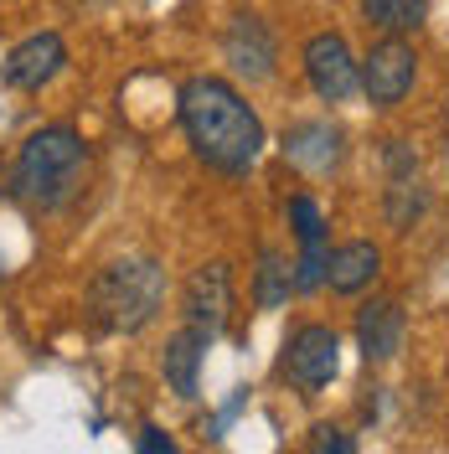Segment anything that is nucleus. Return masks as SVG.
I'll list each match as a JSON object with an SVG mask.
<instances>
[{
	"label": "nucleus",
	"instance_id": "nucleus-1",
	"mask_svg": "<svg viewBox=\"0 0 449 454\" xmlns=\"http://www.w3.org/2000/svg\"><path fill=\"white\" fill-rule=\"evenodd\" d=\"M176 114L197 160H207L223 176H243L264 155V119L227 78H212V73L186 78L176 93Z\"/></svg>",
	"mask_w": 449,
	"mask_h": 454
},
{
	"label": "nucleus",
	"instance_id": "nucleus-2",
	"mask_svg": "<svg viewBox=\"0 0 449 454\" xmlns=\"http://www.w3.org/2000/svg\"><path fill=\"white\" fill-rule=\"evenodd\" d=\"M88 170V145L73 124H42L31 129L16 160H11V197L27 201L31 212H62L78 197Z\"/></svg>",
	"mask_w": 449,
	"mask_h": 454
},
{
	"label": "nucleus",
	"instance_id": "nucleus-3",
	"mask_svg": "<svg viewBox=\"0 0 449 454\" xmlns=\"http://www.w3.org/2000/svg\"><path fill=\"white\" fill-rule=\"evenodd\" d=\"M166 305V269L145 254L114 258L88 279V320L104 336H140Z\"/></svg>",
	"mask_w": 449,
	"mask_h": 454
},
{
	"label": "nucleus",
	"instance_id": "nucleus-4",
	"mask_svg": "<svg viewBox=\"0 0 449 454\" xmlns=\"http://www.w3.org/2000/svg\"><path fill=\"white\" fill-rule=\"evenodd\" d=\"M341 372V336L320 320H305L284 336V356H280V377L295 382L300 393H320L331 387Z\"/></svg>",
	"mask_w": 449,
	"mask_h": 454
},
{
	"label": "nucleus",
	"instance_id": "nucleus-5",
	"mask_svg": "<svg viewBox=\"0 0 449 454\" xmlns=\"http://www.w3.org/2000/svg\"><path fill=\"white\" fill-rule=\"evenodd\" d=\"M305 78L320 104H346L362 88V62L351 57L341 31H315L305 42Z\"/></svg>",
	"mask_w": 449,
	"mask_h": 454
},
{
	"label": "nucleus",
	"instance_id": "nucleus-6",
	"mask_svg": "<svg viewBox=\"0 0 449 454\" xmlns=\"http://www.w3.org/2000/svg\"><path fill=\"white\" fill-rule=\"evenodd\" d=\"M414 78H419V52L403 36H382L362 57V93L377 109H398L414 93Z\"/></svg>",
	"mask_w": 449,
	"mask_h": 454
},
{
	"label": "nucleus",
	"instance_id": "nucleus-7",
	"mask_svg": "<svg viewBox=\"0 0 449 454\" xmlns=\"http://www.w3.org/2000/svg\"><path fill=\"white\" fill-rule=\"evenodd\" d=\"M181 315L207 340H217L227 331V315H232V269H227L223 258L201 263L197 274L186 279V289H181Z\"/></svg>",
	"mask_w": 449,
	"mask_h": 454
},
{
	"label": "nucleus",
	"instance_id": "nucleus-8",
	"mask_svg": "<svg viewBox=\"0 0 449 454\" xmlns=\"http://www.w3.org/2000/svg\"><path fill=\"white\" fill-rule=\"evenodd\" d=\"M223 57L227 67L238 73V78H248V83H269L274 78V67H280V42H274V31L264 16H232L223 31Z\"/></svg>",
	"mask_w": 449,
	"mask_h": 454
},
{
	"label": "nucleus",
	"instance_id": "nucleus-9",
	"mask_svg": "<svg viewBox=\"0 0 449 454\" xmlns=\"http://www.w3.org/2000/svg\"><path fill=\"white\" fill-rule=\"evenodd\" d=\"M62 67H67V42H62L57 31H36V36L16 42V47L5 52L0 78H5V88H16V93H42Z\"/></svg>",
	"mask_w": 449,
	"mask_h": 454
},
{
	"label": "nucleus",
	"instance_id": "nucleus-10",
	"mask_svg": "<svg viewBox=\"0 0 449 454\" xmlns=\"http://www.w3.org/2000/svg\"><path fill=\"white\" fill-rule=\"evenodd\" d=\"M403 331H408V320H403V305L398 300H388V294L366 300L362 310H357V346H362L366 367L393 362L398 351H403Z\"/></svg>",
	"mask_w": 449,
	"mask_h": 454
},
{
	"label": "nucleus",
	"instance_id": "nucleus-11",
	"mask_svg": "<svg viewBox=\"0 0 449 454\" xmlns=\"http://www.w3.org/2000/svg\"><path fill=\"white\" fill-rule=\"evenodd\" d=\"M377 274H382V248L366 243V238H351V243L331 248V258H326V284H331V294H341V300L362 294Z\"/></svg>",
	"mask_w": 449,
	"mask_h": 454
},
{
	"label": "nucleus",
	"instance_id": "nucleus-12",
	"mask_svg": "<svg viewBox=\"0 0 449 454\" xmlns=\"http://www.w3.org/2000/svg\"><path fill=\"white\" fill-rule=\"evenodd\" d=\"M207 351H212V340L201 336V331H192V325H181V331L166 340V351H161V372H166L170 393L197 397V387H201V362H207Z\"/></svg>",
	"mask_w": 449,
	"mask_h": 454
},
{
	"label": "nucleus",
	"instance_id": "nucleus-13",
	"mask_svg": "<svg viewBox=\"0 0 449 454\" xmlns=\"http://www.w3.org/2000/svg\"><path fill=\"white\" fill-rule=\"evenodd\" d=\"M284 155L295 160V166H310V170H331L341 155V135L331 124H295L289 135H284Z\"/></svg>",
	"mask_w": 449,
	"mask_h": 454
},
{
	"label": "nucleus",
	"instance_id": "nucleus-14",
	"mask_svg": "<svg viewBox=\"0 0 449 454\" xmlns=\"http://www.w3.org/2000/svg\"><path fill=\"white\" fill-rule=\"evenodd\" d=\"M295 294V263L280 248H258V269H253V305L258 310H280Z\"/></svg>",
	"mask_w": 449,
	"mask_h": 454
},
{
	"label": "nucleus",
	"instance_id": "nucleus-15",
	"mask_svg": "<svg viewBox=\"0 0 449 454\" xmlns=\"http://www.w3.org/2000/svg\"><path fill=\"white\" fill-rule=\"evenodd\" d=\"M357 5H362V16L382 31V36H408V31H419L423 16H429V0H357Z\"/></svg>",
	"mask_w": 449,
	"mask_h": 454
},
{
	"label": "nucleus",
	"instance_id": "nucleus-16",
	"mask_svg": "<svg viewBox=\"0 0 449 454\" xmlns=\"http://www.w3.org/2000/svg\"><path fill=\"white\" fill-rule=\"evenodd\" d=\"M289 223H295V243L300 248H326V217H320V201L315 197H289Z\"/></svg>",
	"mask_w": 449,
	"mask_h": 454
},
{
	"label": "nucleus",
	"instance_id": "nucleus-17",
	"mask_svg": "<svg viewBox=\"0 0 449 454\" xmlns=\"http://www.w3.org/2000/svg\"><path fill=\"white\" fill-rule=\"evenodd\" d=\"M310 454H357V439L336 424H320L310 434Z\"/></svg>",
	"mask_w": 449,
	"mask_h": 454
},
{
	"label": "nucleus",
	"instance_id": "nucleus-18",
	"mask_svg": "<svg viewBox=\"0 0 449 454\" xmlns=\"http://www.w3.org/2000/svg\"><path fill=\"white\" fill-rule=\"evenodd\" d=\"M135 454H181V444L170 439L166 428H155V424H150V428L140 434V450H135Z\"/></svg>",
	"mask_w": 449,
	"mask_h": 454
}]
</instances>
